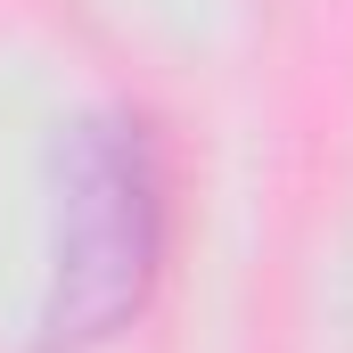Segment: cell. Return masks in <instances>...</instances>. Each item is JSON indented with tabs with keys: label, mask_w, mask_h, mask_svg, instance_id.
Instances as JSON below:
<instances>
[{
	"label": "cell",
	"mask_w": 353,
	"mask_h": 353,
	"mask_svg": "<svg viewBox=\"0 0 353 353\" xmlns=\"http://www.w3.org/2000/svg\"><path fill=\"white\" fill-rule=\"evenodd\" d=\"M165 263V173L140 115L99 107L58 157V239H50V304L41 345L83 353L115 337Z\"/></svg>",
	"instance_id": "cell-1"
}]
</instances>
